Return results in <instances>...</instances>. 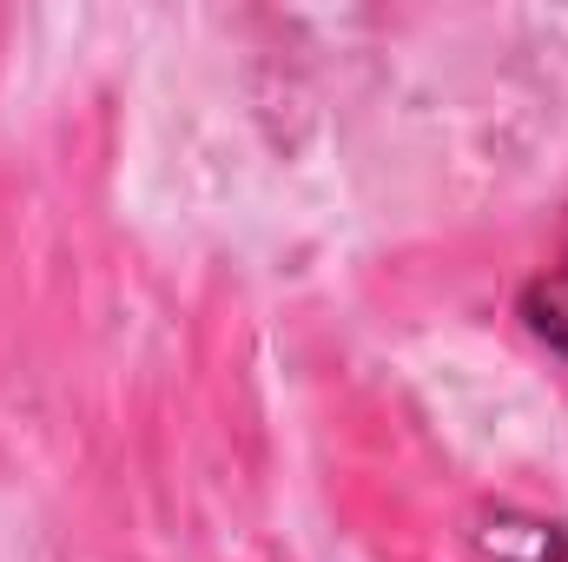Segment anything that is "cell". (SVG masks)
Segmentation results:
<instances>
[{"instance_id": "cell-1", "label": "cell", "mask_w": 568, "mask_h": 562, "mask_svg": "<svg viewBox=\"0 0 568 562\" xmlns=\"http://www.w3.org/2000/svg\"><path fill=\"white\" fill-rule=\"evenodd\" d=\"M529 324H536L542 338L568 344V272H549V279L529 291Z\"/></svg>"}]
</instances>
